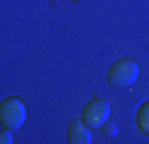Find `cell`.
I'll return each mask as SVG.
<instances>
[{
    "instance_id": "cell-1",
    "label": "cell",
    "mask_w": 149,
    "mask_h": 144,
    "mask_svg": "<svg viewBox=\"0 0 149 144\" xmlns=\"http://www.w3.org/2000/svg\"><path fill=\"white\" fill-rule=\"evenodd\" d=\"M26 120V106L22 103V99H5L0 103V122L7 130H19Z\"/></svg>"
},
{
    "instance_id": "cell-2",
    "label": "cell",
    "mask_w": 149,
    "mask_h": 144,
    "mask_svg": "<svg viewBox=\"0 0 149 144\" xmlns=\"http://www.w3.org/2000/svg\"><path fill=\"white\" fill-rule=\"evenodd\" d=\"M137 77H139V67L130 58H123V60L113 63V67L108 72L111 84H116V86H132L137 82Z\"/></svg>"
},
{
    "instance_id": "cell-3",
    "label": "cell",
    "mask_w": 149,
    "mask_h": 144,
    "mask_svg": "<svg viewBox=\"0 0 149 144\" xmlns=\"http://www.w3.org/2000/svg\"><path fill=\"white\" fill-rule=\"evenodd\" d=\"M108 115H111L108 101H104V99H91V101L84 106V111H82V120H84L89 127H101V125L108 120Z\"/></svg>"
},
{
    "instance_id": "cell-4",
    "label": "cell",
    "mask_w": 149,
    "mask_h": 144,
    "mask_svg": "<svg viewBox=\"0 0 149 144\" xmlns=\"http://www.w3.org/2000/svg\"><path fill=\"white\" fill-rule=\"evenodd\" d=\"M68 137L72 144H89L91 142V130L87 122H72L68 130Z\"/></svg>"
},
{
    "instance_id": "cell-5",
    "label": "cell",
    "mask_w": 149,
    "mask_h": 144,
    "mask_svg": "<svg viewBox=\"0 0 149 144\" xmlns=\"http://www.w3.org/2000/svg\"><path fill=\"white\" fill-rule=\"evenodd\" d=\"M137 125H139L144 132H149V101H144L142 108L137 111Z\"/></svg>"
},
{
    "instance_id": "cell-6",
    "label": "cell",
    "mask_w": 149,
    "mask_h": 144,
    "mask_svg": "<svg viewBox=\"0 0 149 144\" xmlns=\"http://www.w3.org/2000/svg\"><path fill=\"white\" fill-rule=\"evenodd\" d=\"M101 127H104V132L108 134V137H113V134L118 132V125H116V122H108V120H106L104 125H101Z\"/></svg>"
},
{
    "instance_id": "cell-7",
    "label": "cell",
    "mask_w": 149,
    "mask_h": 144,
    "mask_svg": "<svg viewBox=\"0 0 149 144\" xmlns=\"http://www.w3.org/2000/svg\"><path fill=\"white\" fill-rule=\"evenodd\" d=\"M0 144H12V130L5 127V132H0Z\"/></svg>"
}]
</instances>
